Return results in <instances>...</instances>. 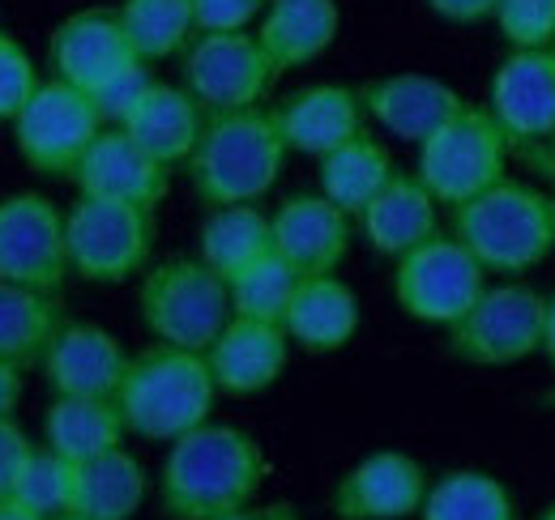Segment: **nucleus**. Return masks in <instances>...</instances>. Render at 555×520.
<instances>
[{
  "label": "nucleus",
  "mask_w": 555,
  "mask_h": 520,
  "mask_svg": "<svg viewBox=\"0 0 555 520\" xmlns=\"http://www.w3.org/2000/svg\"><path fill=\"white\" fill-rule=\"evenodd\" d=\"M266 448L244 427L202 422L171 440L158 469V508L171 520H218L261 495Z\"/></svg>",
  "instance_id": "1"
},
{
  "label": "nucleus",
  "mask_w": 555,
  "mask_h": 520,
  "mask_svg": "<svg viewBox=\"0 0 555 520\" xmlns=\"http://www.w3.org/2000/svg\"><path fill=\"white\" fill-rule=\"evenodd\" d=\"M218 385L209 376L206 354L180 346H145L129 359V372L116 389V410L129 435L150 444H171L193 427L209 422Z\"/></svg>",
  "instance_id": "2"
},
{
  "label": "nucleus",
  "mask_w": 555,
  "mask_h": 520,
  "mask_svg": "<svg viewBox=\"0 0 555 520\" xmlns=\"http://www.w3.org/2000/svg\"><path fill=\"white\" fill-rule=\"evenodd\" d=\"M286 154L291 150L278 132L274 112L248 107V112L209 116L184 171H189V184L206 209L257 205L278 184Z\"/></svg>",
  "instance_id": "3"
},
{
  "label": "nucleus",
  "mask_w": 555,
  "mask_h": 520,
  "mask_svg": "<svg viewBox=\"0 0 555 520\" xmlns=\"http://www.w3.org/2000/svg\"><path fill=\"white\" fill-rule=\"evenodd\" d=\"M449 235L483 264L487 273H526L552 257L555 218L552 196L534 193L530 184L500 180L479 196L453 205Z\"/></svg>",
  "instance_id": "4"
},
{
  "label": "nucleus",
  "mask_w": 555,
  "mask_h": 520,
  "mask_svg": "<svg viewBox=\"0 0 555 520\" xmlns=\"http://www.w3.org/2000/svg\"><path fill=\"white\" fill-rule=\"evenodd\" d=\"M138 312L154 341L206 354V346L231 321V290L197 257H171L141 273Z\"/></svg>",
  "instance_id": "5"
},
{
  "label": "nucleus",
  "mask_w": 555,
  "mask_h": 520,
  "mask_svg": "<svg viewBox=\"0 0 555 520\" xmlns=\"http://www.w3.org/2000/svg\"><path fill=\"white\" fill-rule=\"evenodd\" d=\"M65 248L69 277H81L90 286H120L150 269L154 213L125 200L77 193L65 209Z\"/></svg>",
  "instance_id": "6"
},
{
  "label": "nucleus",
  "mask_w": 555,
  "mask_h": 520,
  "mask_svg": "<svg viewBox=\"0 0 555 520\" xmlns=\"http://www.w3.org/2000/svg\"><path fill=\"white\" fill-rule=\"evenodd\" d=\"M508 154H513V141L495 125V116L487 107L466 103L453 120H444L427 141H418L415 176L440 205L453 209L491 184H500Z\"/></svg>",
  "instance_id": "7"
},
{
  "label": "nucleus",
  "mask_w": 555,
  "mask_h": 520,
  "mask_svg": "<svg viewBox=\"0 0 555 520\" xmlns=\"http://www.w3.org/2000/svg\"><path fill=\"white\" fill-rule=\"evenodd\" d=\"M13 150L17 158L48 180H73L81 154L94 145V136L107 129L94 99L61 77L39 81V90L26 99V107L13 116Z\"/></svg>",
  "instance_id": "8"
},
{
  "label": "nucleus",
  "mask_w": 555,
  "mask_h": 520,
  "mask_svg": "<svg viewBox=\"0 0 555 520\" xmlns=\"http://www.w3.org/2000/svg\"><path fill=\"white\" fill-rule=\"evenodd\" d=\"M547 295L521 282L483 286L462 321L449 325V350L470 367H513L539 354Z\"/></svg>",
  "instance_id": "9"
},
{
  "label": "nucleus",
  "mask_w": 555,
  "mask_h": 520,
  "mask_svg": "<svg viewBox=\"0 0 555 520\" xmlns=\"http://www.w3.org/2000/svg\"><path fill=\"white\" fill-rule=\"evenodd\" d=\"M487 269L453 235H431L393 260V299L418 325L449 328L483 295Z\"/></svg>",
  "instance_id": "10"
},
{
  "label": "nucleus",
  "mask_w": 555,
  "mask_h": 520,
  "mask_svg": "<svg viewBox=\"0 0 555 520\" xmlns=\"http://www.w3.org/2000/svg\"><path fill=\"white\" fill-rule=\"evenodd\" d=\"M180 86L197 99L206 116L261 107L278 77L266 48L257 43V30L193 35V43L180 52Z\"/></svg>",
  "instance_id": "11"
},
{
  "label": "nucleus",
  "mask_w": 555,
  "mask_h": 520,
  "mask_svg": "<svg viewBox=\"0 0 555 520\" xmlns=\"http://www.w3.org/2000/svg\"><path fill=\"white\" fill-rule=\"evenodd\" d=\"M69 277L65 209L43 193L0 196V282L61 290Z\"/></svg>",
  "instance_id": "12"
},
{
  "label": "nucleus",
  "mask_w": 555,
  "mask_h": 520,
  "mask_svg": "<svg viewBox=\"0 0 555 520\" xmlns=\"http://www.w3.org/2000/svg\"><path fill=\"white\" fill-rule=\"evenodd\" d=\"M431 478L411 453L380 448L354 460L334 486L338 520H411L423 508Z\"/></svg>",
  "instance_id": "13"
},
{
  "label": "nucleus",
  "mask_w": 555,
  "mask_h": 520,
  "mask_svg": "<svg viewBox=\"0 0 555 520\" xmlns=\"http://www.w3.org/2000/svg\"><path fill=\"white\" fill-rule=\"evenodd\" d=\"M487 112L513 145H539L555 132V48H513L487 90Z\"/></svg>",
  "instance_id": "14"
},
{
  "label": "nucleus",
  "mask_w": 555,
  "mask_h": 520,
  "mask_svg": "<svg viewBox=\"0 0 555 520\" xmlns=\"http://www.w3.org/2000/svg\"><path fill=\"white\" fill-rule=\"evenodd\" d=\"M138 61L129 35H125V22L116 9H77L69 13L52 39H48V68L52 77L69 81L77 90L94 94L103 81H112L120 68H129Z\"/></svg>",
  "instance_id": "15"
},
{
  "label": "nucleus",
  "mask_w": 555,
  "mask_h": 520,
  "mask_svg": "<svg viewBox=\"0 0 555 520\" xmlns=\"http://www.w3.org/2000/svg\"><path fill=\"white\" fill-rule=\"evenodd\" d=\"M129 359L133 354L112 328L65 321L52 337L48 354L39 359V376L52 396H116L129 372Z\"/></svg>",
  "instance_id": "16"
},
{
  "label": "nucleus",
  "mask_w": 555,
  "mask_h": 520,
  "mask_svg": "<svg viewBox=\"0 0 555 520\" xmlns=\"http://www.w3.org/2000/svg\"><path fill=\"white\" fill-rule=\"evenodd\" d=\"M73 184L81 196H103V200H125L138 209H158L171 193V167L150 158L125 129L107 125L94 136V145L81 154Z\"/></svg>",
  "instance_id": "17"
},
{
  "label": "nucleus",
  "mask_w": 555,
  "mask_h": 520,
  "mask_svg": "<svg viewBox=\"0 0 555 520\" xmlns=\"http://www.w3.org/2000/svg\"><path fill=\"white\" fill-rule=\"evenodd\" d=\"M291 337L282 325L270 321H248V316H231L222 333L206 346L209 376L218 392L227 396H257V392L274 389L291 363Z\"/></svg>",
  "instance_id": "18"
},
{
  "label": "nucleus",
  "mask_w": 555,
  "mask_h": 520,
  "mask_svg": "<svg viewBox=\"0 0 555 520\" xmlns=\"http://www.w3.org/2000/svg\"><path fill=\"white\" fill-rule=\"evenodd\" d=\"M359 103H363V116L385 129L389 136H402V141H427L431 132L440 129L444 120H453L466 99L440 81V77H427V73H389V77H376L359 90Z\"/></svg>",
  "instance_id": "19"
},
{
  "label": "nucleus",
  "mask_w": 555,
  "mask_h": 520,
  "mask_svg": "<svg viewBox=\"0 0 555 520\" xmlns=\"http://www.w3.org/2000/svg\"><path fill=\"white\" fill-rule=\"evenodd\" d=\"M270 235L299 273H338L350 252V213L321 193H295L270 213Z\"/></svg>",
  "instance_id": "20"
},
{
  "label": "nucleus",
  "mask_w": 555,
  "mask_h": 520,
  "mask_svg": "<svg viewBox=\"0 0 555 520\" xmlns=\"http://www.w3.org/2000/svg\"><path fill=\"white\" fill-rule=\"evenodd\" d=\"M274 112V125L286 141L291 154H308V158H325L330 150H338L354 132H363V103L359 90L338 86V81H321V86H304L295 94H286Z\"/></svg>",
  "instance_id": "21"
},
{
  "label": "nucleus",
  "mask_w": 555,
  "mask_h": 520,
  "mask_svg": "<svg viewBox=\"0 0 555 520\" xmlns=\"http://www.w3.org/2000/svg\"><path fill=\"white\" fill-rule=\"evenodd\" d=\"M354 222L372 252L398 260L440 231V200L423 188L415 171H393V180L359 209Z\"/></svg>",
  "instance_id": "22"
},
{
  "label": "nucleus",
  "mask_w": 555,
  "mask_h": 520,
  "mask_svg": "<svg viewBox=\"0 0 555 520\" xmlns=\"http://www.w3.org/2000/svg\"><path fill=\"white\" fill-rule=\"evenodd\" d=\"M359 295L338 273H304L295 286V299L282 316L291 346L308 354H338L359 333Z\"/></svg>",
  "instance_id": "23"
},
{
  "label": "nucleus",
  "mask_w": 555,
  "mask_h": 520,
  "mask_svg": "<svg viewBox=\"0 0 555 520\" xmlns=\"http://www.w3.org/2000/svg\"><path fill=\"white\" fill-rule=\"evenodd\" d=\"M206 112L197 107V99L184 86H167V81H150V90L133 103V112L116 125L125 129L150 158H158L163 167H184L189 154L197 150L202 129H206Z\"/></svg>",
  "instance_id": "24"
},
{
  "label": "nucleus",
  "mask_w": 555,
  "mask_h": 520,
  "mask_svg": "<svg viewBox=\"0 0 555 520\" xmlns=\"http://www.w3.org/2000/svg\"><path fill=\"white\" fill-rule=\"evenodd\" d=\"M343 30L338 0H266L257 22V43L266 48L274 73L321 61Z\"/></svg>",
  "instance_id": "25"
},
{
  "label": "nucleus",
  "mask_w": 555,
  "mask_h": 520,
  "mask_svg": "<svg viewBox=\"0 0 555 520\" xmlns=\"http://www.w3.org/2000/svg\"><path fill=\"white\" fill-rule=\"evenodd\" d=\"M150 478L129 448H112L90 460H73L69 517L86 520H133L145 508Z\"/></svg>",
  "instance_id": "26"
},
{
  "label": "nucleus",
  "mask_w": 555,
  "mask_h": 520,
  "mask_svg": "<svg viewBox=\"0 0 555 520\" xmlns=\"http://www.w3.org/2000/svg\"><path fill=\"white\" fill-rule=\"evenodd\" d=\"M129 427L116 410V396H52L43 414V444L65 460H90L125 448Z\"/></svg>",
  "instance_id": "27"
},
{
  "label": "nucleus",
  "mask_w": 555,
  "mask_h": 520,
  "mask_svg": "<svg viewBox=\"0 0 555 520\" xmlns=\"http://www.w3.org/2000/svg\"><path fill=\"white\" fill-rule=\"evenodd\" d=\"M69 316L61 303V290H35L0 282V359L17 363L22 372L39 367L52 337Z\"/></svg>",
  "instance_id": "28"
},
{
  "label": "nucleus",
  "mask_w": 555,
  "mask_h": 520,
  "mask_svg": "<svg viewBox=\"0 0 555 520\" xmlns=\"http://www.w3.org/2000/svg\"><path fill=\"white\" fill-rule=\"evenodd\" d=\"M274 252V235H270V213L257 205H222L209 209L197 235V260L209 264L222 282H231L240 269H248L253 260Z\"/></svg>",
  "instance_id": "29"
},
{
  "label": "nucleus",
  "mask_w": 555,
  "mask_h": 520,
  "mask_svg": "<svg viewBox=\"0 0 555 520\" xmlns=\"http://www.w3.org/2000/svg\"><path fill=\"white\" fill-rule=\"evenodd\" d=\"M317 162H321V188L317 193L330 196L350 218H359V209L380 193L393 180V171H398L389 150L376 136H367V129L354 132L350 141H343L338 150H330Z\"/></svg>",
  "instance_id": "30"
},
{
  "label": "nucleus",
  "mask_w": 555,
  "mask_h": 520,
  "mask_svg": "<svg viewBox=\"0 0 555 520\" xmlns=\"http://www.w3.org/2000/svg\"><path fill=\"white\" fill-rule=\"evenodd\" d=\"M418 520H517V504L483 469H449L427 486Z\"/></svg>",
  "instance_id": "31"
},
{
  "label": "nucleus",
  "mask_w": 555,
  "mask_h": 520,
  "mask_svg": "<svg viewBox=\"0 0 555 520\" xmlns=\"http://www.w3.org/2000/svg\"><path fill=\"white\" fill-rule=\"evenodd\" d=\"M116 13L125 22V35H129L138 61L145 65L180 56L197 35L193 0H120Z\"/></svg>",
  "instance_id": "32"
},
{
  "label": "nucleus",
  "mask_w": 555,
  "mask_h": 520,
  "mask_svg": "<svg viewBox=\"0 0 555 520\" xmlns=\"http://www.w3.org/2000/svg\"><path fill=\"white\" fill-rule=\"evenodd\" d=\"M299 269L291 260H282L278 252H266L261 260H253L248 269H240L227 290H231V316H248V321H270L282 325L295 286H299Z\"/></svg>",
  "instance_id": "33"
},
{
  "label": "nucleus",
  "mask_w": 555,
  "mask_h": 520,
  "mask_svg": "<svg viewBox=\"0 0 555 520\" xmlns=\"http://www.w3.org/2000/svg\"><path fill=\"white\" fill-rule=\"evenodd\" d=\"M13 504L30 508L35 517L56 520L69 517L73 504V460H65L61 453H52L48 444H35V453L26 456L17 482H13Z\"/></svg>",
  "instance_id": "34"
},
{
  "label": "nucleus",
  "mask_w": 555,
  "mask_h": 520,
  "mask_svg": "<svg viewBox=\"0 0 555 520\" xmlns=\"http://www.w3.org/2000/svg\"><path fill=\"white\" fill-rule=\"evenodd\" d=\"M491 22L508 48H555V0H495Z\"/></svg>",
  "instance_id": "35"
},
{
  "label": "nucleus",
  "mask_w": 555,
  "mask_h": 520,
  "mask_svg": "<svg viewBox=\"0 0 555 520\" xmlns=\"http://www.w3.org/2000/svg\"><path fill=\"white\" fill-rule=\"evenodd\" d=\"M39 68L30 61L26 43L0 30V125H13V116L26 107V99L39 90Z\"/></svg>",
  "instance_id": "36"
},
{
  "label": "nucleus",
  "mask_w": 555,
  "mask_h": 520,
  "mask_svg": "<svg viewBox=\"0 0 555 520\" xmlns=\"http://www.w3.org/2000/svg\"><path fill=\"white\" fill-rule=\"evenodd\" d=\"M150 81H154V73H150L145 61H133L129 68H120L112 81H103V86L90 94L94 107H99V116H103V125H120V120L133 112V103L150 90Z\"/></svg>",
  "instance_id": "37"
},
{
  "label": "nucleus",
  "mask_w": 555,
  "mask_h": 520,
  "mask_svg": "<svg viewBox=\"0 0 555 520\" xmlns=\"http://www.w3.org/2000/svg\"><path fill=\"white\" fill-rule=\"evenodd\" d=\"M266 13V0H193L197 35H231L253 30Z\"/></svg>",
  "instance_id": "38"
},
{
  "label": "nucleus",
  "mask_w": 555,
  "mask_h": 520,
  "mask_svg": "<svg viewBox=\"0 0 555 520\" xmlns=\"http://www.w3.org/2000/svg\"><path fill=\"white\" fill-rule=\"evenodd\" d=\"M35 453V440L22 431L17 418H0V499L13 495V482L26 465V456Z\"/></svg>",
  "instance_id": "39"
},
{
  "label": "nucleus",
  "mask_w": 555,
  "mask_h": 520,
  "mask_svg": "<svg viewBox=\"0 0 555 520\" xmlns=\"http://www.w3.org/2000/svg\"><path fill=\"white\" fill-rule=\"evenodd\" d=\"M427 9L444 22H457V26H470V22H487L495 13V0H427Z\"/></svg>",
  "instance_id": "40"
},
{
  "label": "nucleus",
  "mask_w": 555,
  "mask_h": 520,
  "mask_svg": "<svg viewBox=\"0 0 555 520\" xmlns=\"http://www.w3.org/2000/svg\"><path fill=\"white\" fill-rule=\"evenodd\" d=\"M22 392H26V372L17 363L0 359V418H17Z\"/></svg>",
  "instance_id": "41"
},
{
  "label": "nucleus",
  "mask_w": 555,
  "mask_h": 520,
  "mask_svg": "<svg viewBox=\"0 0 555 520\" xmlns=\"http://www.w3.org/2000/svg\"><path fill=\"white\" fill-rule=\"evenodd\" d=\"M218 520H299V512L291 508V504H244V508H235V512H227V517Z\"/></svg>",
  "instance_id": "42"
},
{
  "label": "nucleus",
  "mask_w": 555,
  "mask_h": 520,
  "mask_svg": "<svg viewBox=\"0 0 555 520\" xmlns=\"http://www.w3.org/2000/svg\"><path fill=\"white\" fill-rule=\"evenodd\" d=\"M539 354L555 367V295H547V312H543V341H539Z\"/></svg>",
  "instance_id": "43"
},
{
  "label": "nucleus",
  "mask_w": 555,
  "mask_h": 520,
  "mask_svg": "<svg viewBox=\"0 0 555 520\" xmlns=\"http://www.w3.org/2000/svg\"><path fill=\"white\" fill-rule=\"evenodd\" d=\"M521 150H530V158H534V162H539V167L555 180V132L552 136H543L539 145H521Z\"/></svg>",
  "instance_id": "44"
},
{
  "label": "nucleus",
  "mask_w": 555,
  "mask_h": 520,
  "mask_svg": "<svg viewBox=\"0 0 555 520\" xmlns=\"http://www.w3.org/2000/svg\"><path fill=\"white\" fill-rule=\"evenodd\" d=\"M0 520H43V517H35L30 508H22L13 499H0Z\"/></svg>",
  "instance_id": "45"
},
{
  "label": "nucleus",
  "mask_w": 555,
  "mask_h": 520,
  "mask_svg": "<svg viewBox=\"0 0 555 520\" xmlns=\"http://www.w3.org/2000/svg\"><path fill=\"white\" fill-rule=\"evenodd\" d=\"M539 520H555V504H552V508H547V512H543Z\"/></svg>",
  "instance_id": "46"
},
{
  "label": "nucleus",
  "mask_w": 555,
  "mask_h": 520,
  "mask_svg": "<svg viewBox=\"0 0 555 520\" xmlns=\"http://www.w3.org/2000/svg\"><path fill=\"white\" fill-rule=\"evenodd\" d=\"M56 520H86V517H56Z\"/></svg>",
  "instance_id": "47"
},
{
  "label": "nucleus",
  "mask_w": 555,
  "mask_h": 520,
  "mask_svg": "<svg viewBox=\"0 0 555 520\" xmlns=\"http://www.w3.org/2000/svg\"><path fill=\"white\" fill-rule=\"evenodd\" d=\"M552 218H555V196H552Z\"/></svg>",
  "instance_id": "48"
},
{
  "label": "nucleus",
  "mask_w": 555,
  "mask_h": 520,
  "mask_svg": "<svg viewBox=\"0 0 555 520\" xmlns=\"http://www.w3.org/2000/svg\"><path fill=\"white\" fill-rule=\"evenodd\" d=\"M552 401H555V392H552Z\"/></svg>",
  "instance_id": "49"
}]
</instances>
